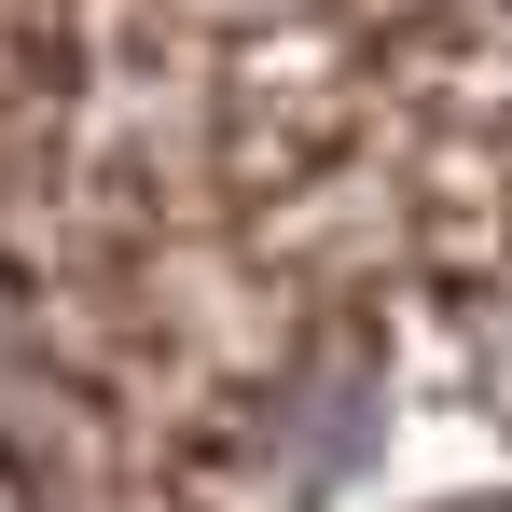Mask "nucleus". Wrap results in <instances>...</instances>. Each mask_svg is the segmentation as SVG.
Returning a JSON list of instances; mask_svg holds the SVG:
<instances>
[{"mask_svg": "<svg viewBox=\"0 0 512 512\" xmlns=\"http://www.w3.org/2000/svg\"><path fill=\"white\" fill-rule=\"evenodd\" d=\"M499 512H512V499H499Z\"/></svg>", "mask_w": 512, "mask_h": 512, "instance_id": "nucleus-1", "label": "nucleus"}]
</instances>
